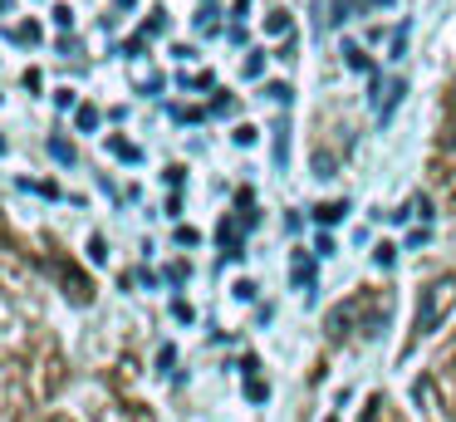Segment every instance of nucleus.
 <instances>
[{"label": "nucleus", "mask_w": 456, "mask_h": 422, "mask_svg": "<svg viewBox=\"0 0 456 422\" xmlns=\"http://www.w3.org/2000/svg\"><path fill=\"white\" fill-rule=\"evenodd\" d=\"M50 157H54V162H64V167H74V147L64 143V137H50Z\"/></svg>", "instance_id": "obj_5"}, {"label": "nucleus", "mask_w": 456, "mask_h": 422, "mask_svg": "<svg viewBox=\"0 0 456 422\" xmlns=\"http://www.w3.org/2000/svg\"><path fill=\"white\" fill-rule=\"evenodd\" d=\"M403 49H407V25L393 35V59H403Z\"/></svg>", "instance_id": "obj_18"}, {"label": "nucleus", "mask_w": 456, "mask_h": 422, "mask_svg": "<svg viewBox=\"0 0 456 422\" xmlns=\"http://www.w3.org/2000/svg\"><path fill=\"white\" fill-rule=\"evenodd\" d=\"M265 98H275V103H289V84H270Z\"/></svg>", "instance_id": "obj_12"}, {"label": "nucleus", "mask_w": 456, "mask_h": 422, "mask_svg": "<svg viewBox=\"0 0 456 422\" xmlns=\"http://www.w3.org/2000/svg\"><path fill=\"white\" fill-rule=\"evenodd\" d=\"M54 25H60V29H69V25H74V15H69V5H60V10H54Z\"/></svg>", "instance_id": "obj_19"}, {"label": "nucleus", "mask_w": 456, "mask_h": 422, "mask_svg": "<svg viewBox=\"0 0 456 422\" xmlns=\"http://www.w3.org/2000/svg\"><path fill=\"white\" fill-rule=\"evenodd\" d=\"M344 64H348V69H368L363 49H358V45H344Z\"/></svg>", "instance_id": "obj_7"}, {"label": "nucleus", "mask_w": 456, "mask_h": 422, "mask_svg": "<svg viewBox=\"0 0 456 422\" xmlns=\"http://www.w3.org/2000/svg\"><path fill=\"white\" fill-rule=\"evenodd\" d=\"M133 5H138V0H118V10H133Z\"/></svg>", "instance_id": "obj_21"}, {"label": "nucleus", "mask_w": 456, "mask_h": 422, "mask_svg": "<svg viewBox=\"0 0 456 422\" xmlns=\"http://www.w3.org/2000/svg\"><path fill=\"white\" fill-rule=\"evenodd\" d=\"M103 255H109V251H103V236H94V241H89V261H103Z\"/></svg>", "instance_id": "obj_20"}, {"label": "nucleus", "mask_w": 456, "mask_h": 422, "mask_svg": "<svg viewBox=\"0 0 456 422\" xmlns=\"http://www.w3.org/2000/svg\"><path fill=\"white\" fill-rule=\"evenodd\" d=\"M265 29H270V35H280V29H289V15H285V10H275V15H265Z\"/></svg>", "instance_id": "obj_9"}, {"label": "nucleus", "mask_w": 456, "mask_h": 422, "mask_svg": "<svg viewBox=\"0 0 456 422\" xmlns=\"http://www.w3.org/2000/svg\"><path fill=\"white\" fill-rule=\"evenodd\" d=\"M260 74H265V54H250L246 59V79H260Z\"/></svg>", "instance_id": "obj_10"}, {"label": "nucleus", "mask_w": 456, "mask_h": 422, "mask_svg": "<svg viewBox=\"0 0 456 422\" xmlns=\"http://www.w3.org/2000/svg\"><path fill=\"white\" fill-rule=\"evenodd\" d=\"M109 153L123 157V162H142V153H138L133 143H123V137H109Z\"/></svg>", "instance_id": "obj_4"}, {"label": "nucleus", "mask_w": 456, "mask_h": 422, "mask_svg": "<svg viewBox=\"0 0 456 422\" xmlns=\"http://www.w3.org/2000/svg\"><path fill=\"white\" fill-rule=\"evenodd\" d=\"M142 49H148V35H133L128 45H123V54H142Z\"/></svg>", "instance_id": "obj_14"}, {"label": "nucleus", "mask_w": 456, "mask_h": 422, "mask_svg": "<svg viewBox=\"0 0 456 422\" xmlns=\"http://www.w3.org/2000/svg\"><path fill=\"white\" fill-rule=\"evenodd\" d=\"M393 261H397V245L383 241V245H378V265H393Z\"/></svg>", "instance_id": "obj_15"}, {"label": "nucleus", "mask_w": 456, "mask_h": 422, "mask_svg": "<svg viewBox=\"0 0 456 422\" xmlns=\"http://www.w3.org/2000/svg\"><path fill=\"white\" fill-rule=\"evenodd\" d=\"M452 304H456V280H452V275L427 285V290H422V310H417V319H412V343L427 339V334L436 329V319H442Z\"/></svg>", "instance_id": "obj_1"}, {"label": "nucleus", "mask_w": 456, "mask_h": 422, "mask_svg": "<svg viewBox=\"0 0 456 422\" xmlns=\"http://www.w3.org/2000/svg\"><path fill=\"white\" fill-rule=\"evenodd\" d=\"M172 314H177L182 324H191V304L187 300H172Z\"/></svg>", "instance_id": "obj_17"}, {"label": "nucleus", "mask_w": 456, "mask_h": 422, "mask_svg": "<svg viewBox=\"0 0 456 422\" xmlns=\"http://www.w3.org/2000/svg\"><path fill=\"white\" fill-rule=\"evenodd\" d=\"M197 241H201V236L191 231V226H177V245H197Z\"/></svg>", "instance_id": "obj_16"}, {"label": "nucleus", "mask_w": 456, "mask_h": 422, "mask_svg": "<svg viewBox=\"0 0 456 422\" xmlns=\"http://www.w3.org/2000/svg\"><path fill=\"white\" fill-rule=\"evenodd\" d=\"M324 422H338V418H324Z\"/></svg>", "instance_id": "obj_22"}, {"label": "nucleus", "mask_w": 456, "mask_h": 422, "mask_svg": "<svg viewBox=\"0 0 456 422\" xmlns=\"http://www.w3.org/2000/svg\"><path fill=\"white\" fill-rule=\"evenodd\" d=\"M11 39H15V45H35V39H40V25H15Z\"/></svg>", "instance_id": "obj_6"}, {"label": "nucleus", "mask_w": 456, "mask_h": 422, "mask_svg": "<svg viewBox=\"0 0 456 422\" xmlns=\"http://www.w3.org/2000/svg\"><path fill=\"white\" fill-rule=\"evenodd\" d=\"M348 216V202H324V206H314V221L319 226H338Z\"/></svg>", "instance_id": "obj_2"}, {"label": "nucleus", "mask_w": 456, "mask_h": 422, "mask_svg": "<svg viewBox=\"0 0 456 422\" xmlns=\"http://www.w3.org/2000/svg\"><path fill=\"white\" fill-rule=\"evenodd\" d=\"M74 128H79V133H94V128H99V108L84 103L79 113H74Z\"/></svg>", "instance_id": "obj_3"}, {"label": "nucleus", "mask_w": 456, "mask_h": 422, "mask_svg": "<svg viewBox=\"0 0 456 422\" xmlns=\"http://www.w3.org/2000/svg\"><path fill=\"white\" fill-rule=\"evenodd\" d=\"M162 29H167V20H162V15H152V20H148V25H142V29H138V35H162Z\"/></svg>", "instance_id": "obj_13"}, {"label": "nucleus", "mask_w": 456, "mask_h": 422, "mask_svg": "<svg viewBox=\"0 0 456 422\" xmlns=\"http://www.w3.org/2000/svg\"><path fill=\"white\" fill-rule=\"evenodd\" d=\"M265 393H270V388L256 378V373H250V383H246V398H250V402H265Z\"/></svg>", "instance_id": "obj_8"}, {"label": "nucleus", "mask_w": 456, "mask_h": 422, "mask_svg": "<svg viewBox=\"0 0 456 422\" xmlns=\"http://www.w3.org/2000/svg\"><path fill=\"white\" fill-rule=\"evenodd\" d=\"M231 137H236V143H240V147H250V143H256V137H260V133H256V128H250V123H246V128H236V133H231Z\"/></svg>", "instance_id": "obj_11"}]
</instances>
